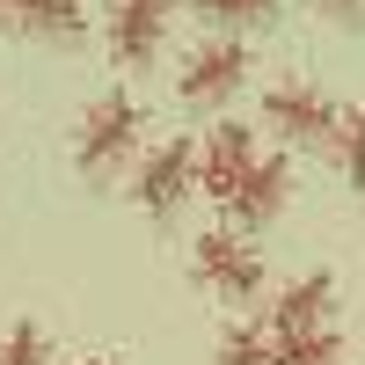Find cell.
Masks as SVG:
<instances>
[{
  "instance_id": "6",
  "label": "cell",
  "mask_w": 365,
  "mask_h": 365,
  "mask_svg": "<svg viewBox=\"0 0 365 365\" xmlns=\"http://www.w3.org/2000/svg\"><path fill=\"white\" fill-rule=\"evenodd\" d=\"M263 329H270V344H292V336H322V329H344V322H336V278H329V270H299L292 285H278V292H270Z\"/></svg>"
},
{
  "instance_id": "11",
  "label": "cell",
  "mask_w": 365,
  "mask_h": 365,
  "mask_svg": "<svg viewBox=\"0 0 365 365\" xmlns=\"http://www.w3.org/2000/svg\"><path fill=\"white\" fill-rule=\"evenodd\" d=\"M329 161H336V175H344V182H358V190H365V103H344V110H336Z\"/></svg>"
},
{
  "instance_id": "13",
  "label": "cell",
  "mask_w": 365,
  "mask_h": 365,
  "mask_svg": "<svg viewBox=\"0 0 365 365\" xmlns=\"http://www.w3.org/2000/svg\"><path fill=\"white\" fill-rule=\"evenodd\" d=\"M0 365H58V344H51V329L44 322H8L0 329Z\"/></svg>"
},
{
  "instance_id": "5",
  "label": "cell",
  "mask_w": 365,
  "mask_h": 365,
  "mask_svg": "<svg viewBox=\"0 0 365 365\" xmlns=\"http://www.w3.org/2000/svg\"><path fill=\"white\" fill-rule=\"evenodd\" d=\"M336 96H329L322 81H299V73H278L263 81V132L278 146H329V132H336Z\"/></svg>"
},
{
  "instance_id": "12",
  "label": "cell",
  "mask_w": 365,
  "mask_h": 365,
  "mask_svg": "<svg viewBox=\"0 0 365 365\" xmlns=\"http://www.w3.org/2000/svg\"><path fill=\"white\" fill-rule=\"evenodd\" d=\"M190 8L212 22V37H249V29L278 22V0H190Z\"/></svg>"
},
{
  "instance_id": "7",
  "label": "cell",
  "mask_w": 365,
  "mask_h": 365,
  "mask_svg": "<svg viewBox=\"0 0 365 365\" xmlns=\"http://www.w3.org/2000/svg\"><path fill=\"white\" fill-rule=\"evenodd\" d=\"M96 29H103V44L125 73L161 66V51H168V8H154V0H110L96 15Z\"/></svg>"
},
{
  "instance_id": "18",
  "label": "cell",
  "mask_w": 365,
  "mask_h": 365,
  "mask_svg": "<svg viewBox=\"0 0 365 365\" xmlns=\"http://www.w3.org/2000/svg\"><path fill=\"white\" fill-rule=\"evenodd\" d=\"M0 22H8V0H0Z\"/></svg>"
},
{
  "instance_id": "3",
  "label": "cell",
  "mask_w": 365,
  "mask_h": 365,
  "mask_svg": "<svg viewBox=\"0 0 365 365\" xmlns=\"http://www.w3.org/2000/svg\"><path fill=\"white\" fill-rule=\"evenodd\" d=\"M249 81H256L249 37H197L182 51V66H175V96L190 110H227V103H241Z\"/></svg>"
},
{
  "instance_id": "16",
  "label": "cell",
  "mask_w": 365,
  "mask_h": 365,
  "mask_svg": "<svg viewBox=\"0 0 365 365\" xmlns=\"http://www.w3.org/2000/svg\"><path fill=\"white\" fill-rule=\"evenodd\" d=\"M81 365H117V358H103V351H96V358H81Z\"/></svg>"
},
{
  "instance_id": "8",
  "label": "cell",
  "mask_w": 365,
  "mask_h": 365,
  "mask_svg": "<svg viewBox=\"0 0 365 365\" xmlns=\"http://www.w3.org/2000/svg\"><path fill=\"white\" fill-rule=\"evenodd\" d=\"M256 154H263V139H256L249 125H234V117L205 125V139H197V190H205L212 205H227L234 182L256 168Z\"/></svg>"
},
{
  "instance_id": "9",
  "label": "cell",
  "mask_w": 365,
  "mask_h": 365,
  "mask_svg": "<svg viewBox=\"0 0 365 365\" xmlns=\"http://www.w3.org/2000/svg\"><path fill=\"white\" fill-rule=\"evenodd\" d=\"M285 197H292V161L263 146V154H256V168H249V175L234 182V197H227L220 212H227V227L256 234V227H270V220L285 212Z\"/></svg>"
},
{
  "instance_id": "14",
  "label": "cell",
  "mask_w": 365,
  "mask_h": 365,
  "mask_svg": "<svg viewBox=\"0 0 365 365\" xmlns=\"http://www.w3.org/2000/svg\"><path fill=\"white\" fill-rule=\"evenodd\" d=\"M212 365H270V329H263V314L227 322V329H220V351H212Z\"/></svg>"
},
{
  "instance_id": "1",
  "label": "cell",
  "mask_w": 365,
  "mask_h": 365,
  "mask_svg": "<svg viewBox=\"0 0 365 365\" xmlns=\"http://www.w3.org/2000/svg\"><path fill=\"white\" fill-rule=\"evenodd\" d=\"M139 154H146V103L132 96V88L88 96L81 125H73V168H81V182H117Z\"/></svg>"
},
{
  "instance_id": "10",
  "label": "cell",
  "mask_w": 365,
  "mask_h": 365,
  "mask_svg": "<svg viewBox=\"0 0 365 365\" xmlns=\"http://www.w3.org/2000/svg\"><path fill=\"white\" fill-rule=\"evenodd\" d=\"M8 22L44 44H81L96 29V0H8Z\"/></svg>"
},
{
  "instance_id": "2",
  "label": "cell",
  "mask_w": 365,
  "mask_h": 365,
  "mask_svg": "<svg viewBox=\"0 0 365 365\" xmlns=\"http://www.w3.org/2000/svg\"><path fill=\"white\" fill-rule=\"evenodd\" d=\"M190 278L212 292V299H227V307H249V299H263V249H256V234H241V227H205L190 241Z\"/></svg>"
},
{
  "instance_id": "4",
  "label": "cell",
  "mask_w": 365,
  "mask_h": 365,
  "mask_svg": "<svg viewBox=\"0 0 365 365\" xmlns=\"http://www.w3.org/2000/svg\"><path fill=\"white\" fill-rule=\"evenodd\" d=\"M190 197H197V139H154L132 161V205L154 227H175Z\"/></svg>"
},
{
  "instance_id": "17",
  "label": "cell",
  "mask_w": 365,
  "mask_h": 365,
  "mask_svg": "<svg viewBox=\"0 0 365 365\" xmlns=\"http://www.w3.org/2000/svg\"><path fill=\"white\" fill-rule=\"evenodd\" d=\"M154 8H168V15H175V8H182V0H154Z\"/></svg>"
},
{
  "instance_id": "15",
  "label": "cell",
  "mask_w": 365,
  "mask_h": 365,
  "mask_svg": "<svg viewBox=\"0 0 365 365\" xmlns=\"http://www.w3.org/2000/svg\"><path fill=\"white\" fill-rule=\"evenodd\" d=\"M307 8H314V15H329V22H358L365 0H307Z\"/></svg>"
}]
</instances>
